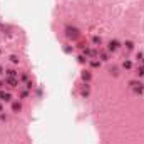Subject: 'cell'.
Masks as SVG:
<instances>
[{"instance_id": "obj_1", "label": "cell", "mask_w": 144, "mask_h": 144, "mask_svg": "<svg viewBox=\"0 0 144 144\" xmlns=\"http://www.w3.org/2000/svg\"><path fill=\"white\" fill-rule=\"evenodd\" d=\"M65 35H67V37L69 39H77L79 37V30L76 29V27H65Z\"/></svg>"}, {"instance_id": "obj_2", "label": "cell", "mask_w": 144, "mask_h": 144, "mask_svg": "<svg viewBox=\"0 0 144 144\" xmlns=\"http://www.w3.org/2000/svg\"><path fill=\"white\" fill-rule=\"evenodd\" d=\"M129 85H131L132 91H136V92H139V94L142 92V84H141V82H137V80H131Z\"/></svg>"}, {"instance_id": "obj_3", "label": "cell", "mask_w": 144, "mask_h": 144, "mask_svg": "<svg viewBox=\"0 0 144 144\" xmlns=\"http://www.w3.org/2000/svg\"><path fill=\"white\" fill-rule=\"evenodd\" d=\"M107 49L112 50V52H114V50H117V49H119V42H117V40H111V42H109V45H107Z\"/></svg>"}, {"instance_id": "obj_4", "label": "cell", "mask_w": 144, "mask_h": 144, "mask_svg": "<svg viewBox=\"0 0 144 144\" xmlns=\"http://www.w3.org/2000/svg\"><path fill=\"white\" fill-rule=\"evenodd\" d=\"M7 84H8L10 87H17V84H19V82H17L15 77H8V79H7Z\"/></svg>"}, {"instance_id": "obj_5", "label": "cell", "mask_w": 144, "mask_h": 144, "mask_svg": "<svg viewBox=\"0 0 144 144\" xmlns=\"http://www.w3.org/2000/svg\"><path fill=\"white\" fill-rule=\"evenodd\" d=\"M20 109H22L20 102H13V104H12V111H13V112H19Z\"/></svg>"}, {"instance_id": "obj_6", "label": "cell", "mask_w": 144, "mask_h": 144, "mask_svg": "<svg viewBox=\"0 0 144 144\" xmlns=\"http://www.w3.org/2000/svg\"><path fill=\"white\" fill-rule=\"evenodd\" d=\"M92 44H94V45H101V44H102V39H101V37H92Z\"/></svg>"}, {"instance_id": "obj_7", "label": "cell", "mask_w": 144, "mask_h": 144, "mask_svg": "<svg viewBox=\"0 0 144 144\" xmlns=\"http://www.w3.org/2000/svg\"><path fill=\"white\" fill-rule=\"evenodd\" d=\"M122 67H124V69H131V67H132V62H131V60H124V62H122Z\"/></svg>"}, {"instance_id": "obj_8", "label": "cell", "mask_w": 144, "mask_h": 144, "mask_svg": "<svg viewBox=\"0 0 144 144\" xmlns=\"http://www.w3.org/2000/svg\"><path fill=\"white\" fill-rule=\"evenodd\" d=\"M99 57H101L102 62H107V60H109V59H107V54H106V52H101V54H99Z\"/></svg>"}, {"instance_id": "obj_9", "label": "cell", "mask_w": 144, "mask_h": 144, "mask_svg": "<svg viewBox=\"0 0 144 144\" xmlns=\"http://www.w3.org/2000/svg\"><path fill=\"white\" fill-rule=\"evenodd\" d=\"M85 55H89V57H94V55H96V52H94L92 49H85Z\"/></svg>"}, {"instance_id": "obj_10", "label": "cell", "mask_w": 144, "mask_h": 144, "mask_svg": "<svg viewBox=\"0 0 144 144\" xmlns=\"http://www.w3.org/2000/svg\"><path fill=\"white\" fill-rule=\"evenodd\" d=\"M124 45H126V49H127V50H132V49H134V44H132L131 40H127V42H126Z\"/></svg>"}, {"instance_id": "obj_11", "label": "cell", "mask_w": 144, "mask_h": 144, "mask_svg": "<svg viewBox=\"0 0 144 144\" xmlns=\"http://www.w3.org/2000/svg\"><path fill=\"white\" fill-rule=\"evenodd\" d=\"M10 99H12V96H10L8 92H4V97H2V101H5V102H8Z\"/></svg>"}, {"instance_id": "obj_12", "label": "cell", "mask_w": 144, "mask_h": 144, "mask_svg": "<svg viewBox=\"0 0 144 144\" xmlns=\"http://www.w3.org/2000/svg\"><path fill=\"white\" fill-rule=\"evenodd\" d=\"M7 76H8V77H15V76H17V72H15L13 69H8V70H7Z\"/></svg>"}, {"instance_id": "obj_13", "label": "cell", "mask_w": 144, "mask_h": 144, "mask_svg": "<svg viewBox=\"0 0 144 144\" xmlns=\"http://www.w3.org/2000/svg\"><path fill=\"white\" fill-rule=\"evenodd\" d=\"M109 72H111L112 76H119V69H117V67H111V70H109Z\"/></svg>"}, {"instance_id": "obj_14", "label": "cell", "mask_w": 144, "mask_h": 144, "mask_svg": "<svg viewBox=\"0 0 144 144\" xmlns=\"http://www.w3.org/2000/svg\"><path fill=\"white\" fill-rule=\"evenodd\" d=\"M82 96H84V97H87V96H89V85H85V87L82 89Z\"/></svg>"}, {"instance_id": "obj_15", "label": "cell", "mask_w": 144, "mask_h": 144, "mask_svg": "<svg viewBox=\"0 0 144 144\" xmlns=\"http://www.w3.org/2000/svg\"><path fill=\"white\" fill-rule=\"evenodd\" d=\"M82 79H84V80H91V74H89V72H84V74H82Z\"/></svg>"}, {"instance_id": "obj_16", "label": "cell", "mask_w": 144, "mask_h": 144, "mask_svg": "<svg viewBox=\"0 0 144 144\" xmlns=\"http://www.w3.org/2000/svg\"><path fill=\"white\" fill-rule=\"evenodd\" d=\"M91 65H92V67H99V65H101V62H99V60H92V62H91Z\"/></svg>"}, {"instance_id": "obj_17", "label": "cell", "mask_w": 144, "mask_h": 144, "mask_svg": "<svg viewBox=\"0 0 144 144\" xmlns=\"http://www.w3.org/2000/svg\"><path fill=\"white\" fill-rule=\"evenodd\" d=\"M10 60H12L13 64H17V62H19V57H17V55H12V57H10Z\"/></svg>"}, {"instance_id": "obj_18", "label": "cell", "mask_w": 144, "mask_h": 144, "mask_svg": "<svg viewBox=\"0 0 144 144\" xmlns=\"http://www.w3.org/2000/svg\"><path fill=\"white\" fill-rule=\"evenodd\" d=\"M64 52H65V54H69V52H72V49H70L69 45H65V47H64Z\"/></svg>"}, {"instance_id": "obj_19", "label": "cell", "mask_w": 144, "mask_h": 144, "mask_svg": "<svg viewBox=\"0 0 144 144\" xmlns=\"http://www.w3.org/2000/svg\"><path fill=\"white\" fill-rule=\"evenodd\" d=\"M85 60H87V59H84V55H79V62H80V64H84Z\"/></svg>"}, {"instance_id": "obj_20", "label": "cell", "mask_w": 144, "mask_h": 144, "mask_svg": "<svg viewBox=\"0 0 144 144\" xmlns=\"http://www.w3.org/2000/svg\"><path fill=\"white\" fill-rule=\"evenodd\" d=\"M137 59H139V60H144V55H142V54H141V52L137 54Z\"/></svg>"}, {"instance_id": "obj_21", "label": "cell", "mask_w": 144, "mask_h": 144, "mask_svg": "<svg viewBox=\"0 0 144 144\" xmlns=\"http://www.w3.org/2000/svg\"><path fill=\"white\" fill-rule=\"evenodd\" d=\"M2 85H4V84H2V82H0V87H2Z\"/></svg>"}, {"instance_id": "obj_22", "label": "cell", "mask_w": 144, "mask_h": 144, "mask_svg": "<svg viewBox=\"0 0 144 144\" xmlns=\"http://www.w3.org/2000/svg\"><path fill=\"white\" fill-rule=\"evenodd\" d=\"M0 111H2V106H0Z\"/></svg>"}, {"instance_id": "obj_23", "label": "cell", "mask_w": 144, "mask_h": 144, "mask_svg": "<svg viewBox=\"0 0 144 144\" xmlns=\"http://www.w3.org/2000/svg\"><path fill=\"white\" fill-rule=\"evenodd\" d=\"M0 72H2V67H0Z\"/></svg>"}]
</instances>
